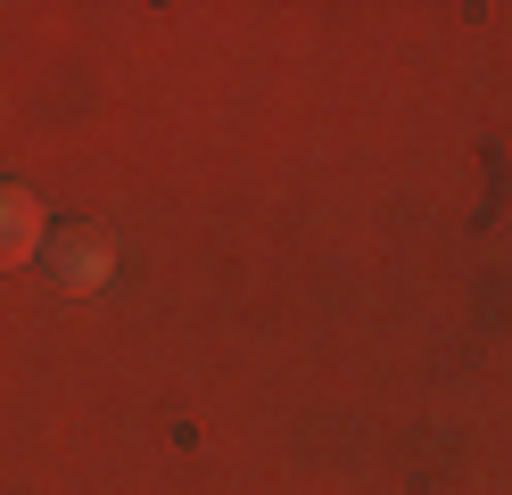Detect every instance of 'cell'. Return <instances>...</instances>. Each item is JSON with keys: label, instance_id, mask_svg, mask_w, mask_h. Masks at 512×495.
<instances>
[{"label": "cell", "instance_id": "cell-1", "mask_svg": "<svg viewBox=\"0 0 512 495\" xmlns=\"http://www.w3.org/2000/svg\"><path fill=\"white\" fill-rule=\"evenodd\" d=\"M42 248V198L25 182H0V264H25Z\"/></svg>", "mask_w": 512, "mask_h": 495}, {"label": "cell", "instance_id": "cell-2", "mask_svg": "<svg viewBox=\"0 0 512 495\" xmlns=\"http://www.w3.org/2000/svg\"><path fill=\"white\" fill-rule=\"evenodd\" d=\"M50 273H58V289H100L108 281V240L100 231H58V248H50Z\"/></svg>", "mask_w": 512, "mask_h": 495}]
</instances>
